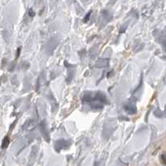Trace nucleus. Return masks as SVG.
<instances>
[{
	"mask_svg": "<svg viewBox=\"0 0 166 166\" xmlns=\"http://www.w3.org/2000/svg\"><path fill=\"white\" fill-rule=\"evenodd\" d=\"M83 100L89 102L93 108H102L103 105L108 103V99L103 92H87L84 94Z\"/></svg>",
	"mask_w": 166,
	"mask_h": 166,
	"instance_id": "nucleus-1",
	"label": "nucleus"
},
{
	"mask_svg": "<svg viewBox=\"0 0 166 166\" xmlns=\"http://www.w3.org/2000/svg\"><path fill=\"white\" fill-rule=\"evenodd\" d=\"M125 110L130 115H133L134 113L136 112V108H135V106L133 105V104H129V105H126L125 106Z\"/></svg>",
	"mask_w": 166,
	"mask_h": 166,
	"instance_id": "nucleus-2",
	"label": "nucleus"
},
{
	"mask_svg": "<svg viewBox=\"0 0 166 166\" xmlns=\"http://www.w3.org/2000/svg\"><path fill=\"white\" fill-rule=\"evenodd\" d=\"M66 145L68 146V144H67V142H66V140H64V139H60V140H58L56 143V149H57L58 147H60V148H62V147H66Z\"/></svg>",
	"mask_w": 166,
	"mask_h": 166,
	"instance_id": "nucleus-3",
	"label": "nucleus"
},
{
	"mask_svg": "<svg viewBox=\"0 0 166 166\" xmlns=\"http://www.w3.org/2000/svg\"><path fill=\"white\" fill-rule=\"evenodd\" d=\"M108 65V60H98L96 66L98 67H105Z\"/></svg>",
	"mask_w": 166,
	"mask_h": 166,
	"instance_id": "nucleus-4",
	"label": "nucleus"
},
{
	"mask_svg": "<svg viewBox=\"0 0 166 166\" xmlns=\"http://www.w3.org/2000/svg\"><path fill=\"white\" fill-rule=\"evenodd\" d=\"M9 144V138L8 136H6L5 138L3 139V142H2V148L3 149H5L8 147V145Z\"/></svg>",
	"mask_w": 166,
	"mask_h": 166,
	"instance_id": "nucleus-5",
	"label": "nucleus"
},
{
	"mask_svg": "<svg viewBox=\"0 0 166 166\" xmlns=\"http://www.w3.org/2000/svg\"><path fill=\"white\" fill-rule=\"evenodd\" d=\"M91 11L90 12V13H88V14L86 16V17L84 18V22H87L89 20V18H90V16H91Z\"/></svg>",
	"mask_w": 166,
	"mask_h": 166,
	"instance_id": "nucleus-6",
	"label": "nucleus"
},
{
	"mask_svg": "<svg viewBox=\"0 0 166 166\" xmlns=\"http://www.w3.org/2000/svg\"><path fill=\"white\" fill-rule=\"evenodd\" d=\"M34 15H35V13H33V10H32V9H30V10H29V16L33 17Z\"/></svg>",
	"mask_w": 166,
	"mask_h": 166,
	"instance_id": "nucleus-7",
	"label": "nucleus"
},
{
	"mask_svg": "<svg viewBox=\"0 0 166 166\" xmlns=\"http://www.w3.org/2000/svg\"><path fill=\"white\" fill-rule=\"evenodd\" d=\"M20 50H21V47H19V48L17 49V56H19V52H20Z\"/></svg>",
	"mask_w": 166,
	"mask_h": 166,
	"instance_id": "nucleus-8",
	"label": "nucleus"
}]
</instances>
